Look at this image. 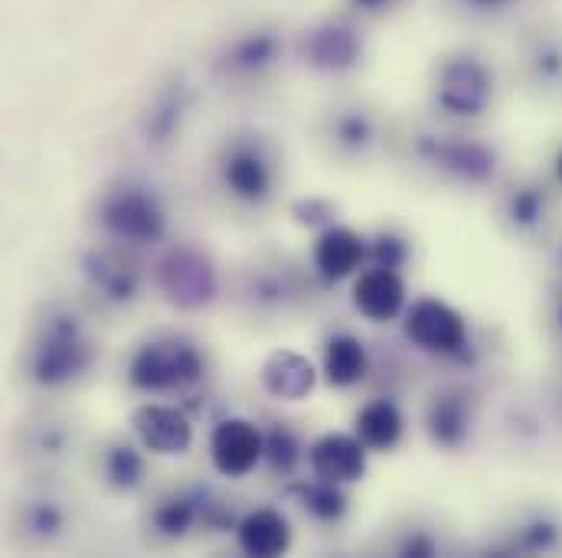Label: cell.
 Wrapping results in <instances>:
<instances>
[{"instance_id":"cell-1","label":"cell","mask_w":562,"mask_h":558,"mask_svg":"<svg viewBox=\"0 0 562 558\" xmlns=\"http://www.w3.org/2000/svg\"><path fill=\"white\" fill-rule=\"evenodd\" d=\"M95 346L76 314H49L30 350V376L43 389L76 383L92 366Z\"/></svg>"},{"instance_id":"cell-2","label":"cell","mask_w":562,"mask_h":558,"mask_svg":"<svg viewBox=\"0 0 562 558\" xmlns=\"http://www.w3.org/2000/svg\"><path fill=\"white\" fill-rule=\"evenodd\" d=\"M99 223L112 239L125 246H154L167 232V209L147 186L122 183L102 196Z\"/></svg>"},{"instance_id":"cell-3","label":"cell","mask_w":562,"mask_h":558,"mask_svg":"<svg viewBox=\"0 0 562 558\" xmlns=\"http://www.w3.org/2000/svg\"><path fill=\"white\" fill-rule=\"evenodd\" d=\"M200 376H203V356L183 337H160V340L144 343L132 360V369H128L132 386L140 392L187 389Z\"/></svg>"},{"instance_id":"cell-4","label":"cell","mask_w":562,"mask_h":558,"mask_svg":"<svg viewBox=\"0 0 562 558\" xmlns=\"http://www.w3.org/2000/svg\"><path fill=\"white\" fill-rule=\"evenodd\" d=\"M157 284L160 291L180 304V307H203L216 294V272L213 265L193 252V249H173L157 265Z\"/></svg>"},{"instance_id":"cell-5","label":"cell","mask_w":562,"mask_h":558,"mask_svg":"<svg viewBox=\"0 0 562 558\" xmlns=\"http://www.w3.org/2000/svg\"><path fill=\"white\" fill-rule=\"evenodd\" d=\"M262 454H266V441H262L259 428L246 419H229L216 424V431L210 437V457L223 477H246L249 470H256Z\"/></svg>"},{"instance_id":"cell-6","label":"cell","mask_w":562,"mask_h":558,"mask_svg":"<svg viewBox=\"0 0 562 558\" xmlns=\"http://www.w3.org/2000/svg\"><path fill=\"white\" fill-rule=\"evenodd\" d=\"M301 53L314 69L324 72H344L360 59V36L334 20H324L311 26L301 39Z\"/></svg>"},{"instance_id":"cell-7","label":"cell","mask_w":562,"mask_h":558,"mask_svg":"<svg viewBox=\"0 0 562 558\" xmlns=\"http://www.w3.org/2000/svg\"><path fill=\"white\" fill-rule=\"evenodd\" d=\"M132 424L140 444L154 454H183L193 444V424L173 406H140Z\"/></svg>"},{"instance_id":"cell-8","label":"cell","mask_w":562,"mask_h":558,"mask_svg":"<svg viewBox=\"0 0 562 558\" xmlns=\"http://www.w3.org/2000/svg\"><path fill=\"white\" fill-rule=\"evenodd\" d=\"M363 441L350 437V434H324L321 441H314L311 447V470L327 480V483H347L363 477L367 470V454H363Z\"/></svg>"},{"instance_id":"cell-9","label":"cell","mask_w":562,"mask_h":558,"mask_svg":"<svg viewBox=\"0 0 562 558\" xmlns=\"http://www.w3.org/2000/svg\"><path fill=\"white\" fill-rule=\"evenodd\" d=\"M409 337L425 346V350H438V353H451L464 343V323L461 317L441 304V300H419L409 310V323H406Z\"/></svg>"},{"instance_id":"cell-10","label":"cell","mask_w":562,"mask_h":558,"mask_svg":"<svg viewBox=\"0 0 562 558\" xmlns=\"http://www.w3.org/2000/svg\"><path fill=\"white\" fill-rule=\"evenodd\" d=\"M406 300V287L400 275L390 269V265H380V269H370L363 272L357 284H353V304L360 314H367L370 320H390L400 314Z\"/></svg>"},{"instance_id":"cell-11","label":"cell","mask_w":562,"mask_h":558,"mask_svg":"<svg viewBox=\"0 0 562 558\" xmlns=\"http://www.w3.org/2000/svg\"><path fill=\"white\" fill-rule=\"evenodd\" d=\"M281 56L279 33L272 30H252L239 39H233L220 59V69H226L229 76H259L269 66H276Z\"/></svg>"},{"instance_id":"cell-12","label":"cell","mask_w":562,"mask_h":558,"mask_svg":"<svg viewBox=\"0 0 562 558\" xmlns=\"http://www.w3.org/2000/svg\"><path fill=\"white\" fill-rule=\"evenodd\" d=\"M86 278L105 300H115V304L132 300L140 284L138 269L115 252H89L86 255Z\"/></svg>"},{"instance_id":"cell-13","label":"cell","mask_w":562,"mask_h":558,"mask_svg":"<svg viewBox=\"0 0 562 558\" xmlns=\"http://www.w3.org/2000/svg\"><path fill=\"white\" fill-rule=\"evenodd\" d=\"M223 176L239 200H266L272 190V167L256 147H236L223 163Z\"/></svg>"},{"instance_id":"cell-14","label":"cell","mask_w":562,"mask_h":558,"mask_svg":"<svg viewBox=\"0 0 562 558\" xmlns=\"http://www.w3.org/2000/svg\"><path fill=\"white\" fill-rule=\"evenodd\" d=\"M239 546L249 556H281L291 546V526L279 510H256L239 523Z\"/></svg>"},{"instance_id":"cell-15","label":"cell","mask_w":562,"mask_h":558,"mask_svg":"<svg viewBox=\"0 0 562 558\" xmlns=\"http://www.w3.org/2000/svg\"><path fill=\"white\" fill-rule=\"evenodd\" d=\"M363 259V242L350 229H327L314 246V265L324 278H347Z\"/></svg>"},{"instance_id":"cell-16","label":"cell","mask_w":562,"mask_h":558,"mask_svg":"<svg viewBox=\"0 0 562 558\" xmlns=\"http://www.w3.org/2000/svg\"><path fill=\"white\" fill-rule=\"evenodd\" d=\"M262 379H266V386H269L272 396L288 399V402H297V399H304L314 389V366L301 353L281 350V353H276L266 363Z\"/></svg>"},{"instance_id":"cell-17","label":"cell","mask_w":562,"mask_h":558,"mask_svg":"<svg viewBox=\"0 0 562 558\" xmlns=\"http://www.w3.org/2000/svg\"><path fill=\"white\" fill-rule=\"evenodd\" d=\"M403 434V415L393 402L376 399L367 402L357 415V437L367 447H393Z\"/></svg>"},{"instance_id":"cell-18","label":"cell","mask_w":562,"mask_h":558,"mask_svg":"<svg viewBox=\"0 0 562 558\" xmlns=\"http://www.w3.org/2000/svg\"><path fill=\"white\" fill-rule=\"evenodd\" d=\"M324 373L330 386H353L367 373V353L353 337H334L324 353Z\"/></svg>"},{"instance_id":"cell-19","label":"cell","mask_w":562,"mask_h":558,"mask_svg":"<svg viewBox=\"0 0 562 558\" xmlns=\"http://www.w3.org/2000/svg\"><path fill=\"white\" fill-rule=\"evenodd\" d=\"M487 99V79L474 62H454L445 72V102L458 112H474Z\"/></svg>"},{"instance_id":"cell-20","label":"cell","mask_w":562,"mask_h":558,"mask_svg":"<svg viewBox=\"0 0 562 558\" xmlns=\"http://www.w3.org/2000/svg\"><path fill=\"white\" fill-rule=\"evenodd\" d=\"M63 523H66V516H63V510H59L53 500H33V503H26L23 513H20L23 533H26L30 539H36V543L56 539V536L63 533Z\"/></svg>"},{"instance_id":"cell-21","label":"cell","mask_w":562,"mask_h":558,"mask_svg":"<svg viewBox=\"0 0 562 558\" xmlns=\"http://www.w3.org/2000/svg\"><path fill=\"white\" fill-rule=\"evenodd\" d=\"M105 477H109V483L119 487V490L138 487L140 477H144V457H140L132 444H115V447H109V454H105Z\"/></svg>"},{"instance_id":"cell-22","label":"cell","mask_w":562,"mask_h":558,"mask_svg":"<svg viewBox=\"0 0 562 558\" xmlns=\"http://www.w3.org/2000/svg\"><path fill=\"white\" fill-rule=\"evenodd\" d=\"M193 523H196V506H193L190 497L164 500V503L154 510V526H157L164 536H183Z\"/></svg>"},{"instance_id":"cell-23","label":"cell","mask_w":562,"mask_h":558,"mask_svg":"<svg viewBox=\"0 0 562 558\" xmlns=\"http://www.w3.org/2000/svg\"><path fill=\"white\" fill-rule=\"evenodd\" d=\"M180 115H183V102H180V95L177 92H164L160 99H157V105L150 109V115H147V140H167L173 132H177V125H180Z\"/></svg>"},{"instance_id":"cell-24","label":"cell","mask_w":562,"mask_h":558,"mask_svg":"<svg viewBox=\"0 0 562 558\" xmlns=\"http://www.w3.org/2000/svg\"><path fill=\"white\" fill-rule=\"evenodd\" d=\"M304 510H311V513H317L324 520H334L344 510V497L334 490V483L321 480L317 487H307L304 490Z\"/></svg>"},{"instance_id":"cell-25","label":"cell","mask_w":562,"mask_h":558,"mask_svg":"<svg viewBox=\"0 0 562 558\" xmlns=\"http://www.w3.org/2000/svg\"><path fill=\"white\" fill-rule=\"evenodd\" d=\"M266 454L272 457V467L279 470H291V464L297 460V444L288 431H276L266 444Z\"/></svg>"},{"instance_id":"cell-26","label":"cell","mask_w":562,"mask_h":558,"mask_svg":"<svg viewBox=\"0 0 562 558\" xmlns=\"http://www.w3.org/2000/svg\"><path fill=\"white\" fill-rule=\"evenodd\" d=\"M393 0H350V7L353 10H360V13H380V10H386Z\"/></svg>"},{"instance_id":"cell-27","label":"cell","mask_w":562,"mask_h":558,"mask_svg":"<svg viewBox=\"0 0 562 558\" xmlns=\"http://www.w3.org/2000/svg\"><path fill=\"white\" fill-rule=\"evenodd\" d=\"M468 3H474L477 10H504L510 0H468Z\"/></svg>"},{"instance_id":"cell-28","label":"cell","mask_w":562,"mask_h":558,"mask_svg":"<svg viewBox=\"0 0 562 558\" xmlns=\"http://www.w3.org/2000/svg\"><path fill=\"white\" fill-rule=\"evenodd\" d=\"M560 176H562V157H560Z\"/></svg>"}]
</instances>
